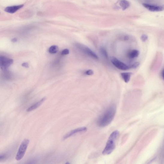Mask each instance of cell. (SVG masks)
Wrapping results in <instances>:
<instances>
[{"label":"cell","instance_id":"3957f363","mask_svg":"<svg viewBox=\"0 0 164 164\" xmlns=\"http://www.w3.org/2000/svg\"><path fill=\"white\" fill-rule=\"evenodd\" d=\"M29 142V140L27 139H25L22 142L16 156V160H20L24 157Z\"/></svg>","mask_w":164,"mask_h":164},{"label":"cell","instance_id":"2e32d148","mask_svg":"<svg viewBox=\"0 0 164 164\" xmlns=\"http://www.w3.org/2000/svg\"><path fill=\"white\" fill-rule=\"evenodd\" d=\"M140 65V63L139 62H136L134 63L133 64H132V65H131L130 66V69H135L136 68H137Z\"/></svg>","mask_w":164,"mask_h":164},{"label":"cell","instance_id":"9a60e30c","mask_svg":"<svg viewBox=\"0 0 164 164\" xmlns=\"http://www.w3.org/2000/svg\"><path fill=\"white\" fill-rule=\"evenodd\" d=\"M100 52L103 57L106 59H108V55L106 50L103 47L100 48Z\"/></svg>","mask_w":164,"mask_h":164},{"label":"cell","instance_id":"5bb4252c","mask_svg":"<svg viewBox=\"0 0 164 164\" xmlns=\"http://www.w3.org/2000/svg\"><path fill=\"white\" fill-rule=\"evenodd\" d=\"M58 50V47L57 46L53 45L50 47L49 49V53L54 54L57 53Z\"/></svg>","mask_w":164,"mask_h":164},{"label":"cell","instance_id":"9c48e42d","mask_svg":"<svg viewBox=\"0 0 164 164\" xmlns=\"http://www.w3.org/2000/svg\"><path fill=\"white\" fill-rule=\"evenodd\" d=\"M23 6H24L23 4H21V5H19L8 7L6 8L5 9H4V11L9 13H14L19 10V9L22 8Z\"/></svg>","mask_w":164,"mask_h":164},{"label":"cell","instance_id":"6da1fadb","mask_svg":"<svg viewBox=\"0 0 164 164\" xmlns=\"http://www.w3.org/2000/svg\"><path fill=\"white\" fill-rule=\"evenodd\" d=\"M116 110L115 105L110 106L98 119V125L100 127H104L109 124L114 118Z\"/></svg>","mask_w":164,"mask_h":164},{"label":"cell","instance_id":"30bf717a","mask_svg":"<svg viewBox=\"0 0 164 164\" xmlns=\"http://www.w3.org/2000/svg\"><path fill=\"white\" fill-rule=\"evenodd\" d=\"M46 99V98L45 97H43L39 101L37 102L36 103L29 107L27 109L26 111L27 112H30L37 109V108L40 106L43 103Z\"/></svg>","mask_w":164,"mask_h":164},{"label":"cell","instance_id":"4fadbf2b","mask_svg":"<svg viewBox=\"0 0 164 164\" xmlns=\"http://www.w3.org/2000/svg\"><path fill=\"white\" fill-rule=\"evenodd\" d=\"M132 74L133 73H123L121 74V76L124 82L127 83L130 81L131 76Z\"/></svg>","mask_w":164,"mask_h":164},{"label":"cell","instance_id":"7a4b0ae2","mask_svg":"<svg viewBox=\"0 0 164 164\" xmlns=\"http://www.w3.org/2000/svg\"><path fill=\"white\" fill-rule=\"evenodd\" d=\"M119 134V132L118 130L115 131L111 134L103 151L102 153L104 155H108L114 151L115 147L116 140Z\"/></svg>","mask_w":164,"mask_h":164},{"label":"cell","instance_id":"8fae6325","mask_svg":"<svg viewBox=\"0 0 164 164\" xmlns=\"http://www.w3.org/2000/svg\"><path fill=\"white\" fill-rule=\"evenodd\" d=\"M118 3L120 8L124 11L127 9L130 6L129 2L126 0H119Z\"/></svg>","mask_w":164,"mask_h":164},{"label":"cell","instance_id":"44dd1931","mask_svg":"<svg viewBox=\"0 0 164 164\" xmlns=\"http://www.w3.org/2000/svg\"><path fill=\"white\" fill-rule=\"evenodd\" d=\"M5 157V156L4 155H1L0 156V161H1L3 160Z\"/></svg>","mask_w":164,"mask_h":164},{"label":"cell","instance_id":"ba28073f","mask_svg":"<svg viewBox=\"0 0 164 164\" xmlns=\"http://www.w3.org/2000/svg\"><path fill=\"white\" fill-rule=\"evenodd\" d=\"M87 130V128L86 127H82L77 128L76 129L72 130L65 135L63 138V140H65L71 136H72L75 134L79 133L85 132Z\"/></svg>","mask_w":164,"mask_h":164},{"label":"cell","instance_id":"8992f818","mask_svg":"<svg viewBox=\"0 0 164 164\" xmlns=\"http://www.w3.org/2000/svg\"><path fill=\"white\" fill-rule=\"evenodd\" d=\"M13 63V60L4 56L0 57V66L1 69L5 71Z\"/></svg>","mask_w":164,"mask_h":164},{"label":"cell","instance_id":"7402d4cb","mask_svg":"<svg viewBox=\"0 0 164 164\" xmlns=\"http://www.w3.org/2000/svg\"><path fill=\"white\" fill-rule=\"evenodd\" d=\"M11 41L13 43H16L17 41V39L16 38H13L12 40Z\"/></svg>","mask_w":164,"mask_h":164},{"label":"cell","instance_id":"52a82bcc","mask_svg":"<svg viewBox=\"0 0 164 164\" xmlns=\"http://www.w3.org/2000/svg\"><path fill=\"white\" fill-rule=\"evenodd\" d=\"M143 5L148 10L151 12H160L164 10V8L163 6L152 5L146 3L143 4Z\"/></svg>","mask_w":164,"mask_h":164},{"label":"cell","instance_id":"cb8c5ba5","mask_svg":"<svg viewBox=\"0 0 164 164\" xmlns=\"http://www.w3.org/2000/svg\"><path fill=\"white\" fill-rule=\"evenodd\" d=\"M163 6V8H164V5H163V6Z\"/></svg>","mask_w":164,"mask_h":164},{"label":"cell","instance_id":"ffe728a7","mask_svg":"<svg viewBox=\"0 0 164 164\" xmlns=\"http://www.w3.org/2000/svg\"><path fill=\"white\" fill-rule=\"evenodd\" d=\"M22 66L25 68H28L29 67V64L27 63H23L22 64Z\"/></svg>","mask_w":164,"mask_h":164},{"label":"cell","instance_id":"e0dca14e","mask_svg":"<svg viewBox=\"0 0 164 164\" xmlns=\"http://www.w3.org/2000/svg\"><path fill=\"white\" fill-rule=\"evenodd\" d=\"M148 39V37L146 34H143L141 37V39L143 42L146 41Z\"/></svg>","mask_w":164,"mask_h":164},{"label":"cell","instance_id":"603a6c76","mask_svg":"<svg viewBox=\"0 0 164 164\" xmlns=\"http://www.w3.org/2000/svg\"><path fill=\"white\" fill-rule=\"evenodd\" d=\"M162 76L164 80V69L163 70L162 72Z\"/></svg>","mask_w":164,"mask_h":164},{"label":"cell","instance_id":"5b68a950","mask_svg":"<svg viewBox=\"0 0 164 164\" xmlns=\"http://www.w3.org/2000/svg\"><path fill=\"white\" fill-rule=\"evenodd\" d=\"M111 61L114 66L120 70L124 71V70H127L130 69V66L122 62L115 57H112L111 58Z\"/></svg>","mask_w":164,"mask_h":164},{"label":"cell","instance_id":"277c9868","mask_svg":"<svg viewBox=\"0 0 164 164\" xmlns=\"http://www.w3.org/2000/svg\"><path fill=\"white\" fill-rule=\"evenodd\" d=\"M76 46L77 48L84 54L92 58L96 59H98V58L97 55L87 46L79 43H77Z\"/></svg>","mask_w":164,"mask_h":164},{"label":"cell","instance_id":"d6986e66","mask_svg":"<svg viewBox=\"0 0 164 164\" xmlns=\"http://www.w3.org/2000/svg\"><path fill=\"white\" fill-rule=\"evenodd\" d=\"M69 50L68 49H65L63 50L61 52V54L62 55H67L69 53Z\"/></svg>","mask_w":164,"mask_h":164},{"label":"cell","instance_id":"ac0fdd59","mask_svg":"<svg viewBox=\"0 0 164 164\" xmlns=\"http://www.w3.org/2000/svg\"><path fill=\"white\" fill-rule=\"evenodd\" d=\"M85 74L88 76H92L94 74V72L92 70H87L85 72Z\"/></svg>","mask_w":164,"mask_h":164},{"label":"cell","instance_id":"7c38bea8","mask_svg":"<svg viewBox=\"0 0 164 164\" xmlns=\"http://www.w3.org/2000/svg\"><path fill=\"white\" fill-rule=\"evenodd\" d=\"M139 54V51L137 50L134 49L130 51L128 55V58L131 59H133L137 58Z\"/></svg>","mask_w":164,"mask_h":164}]
</instances>
